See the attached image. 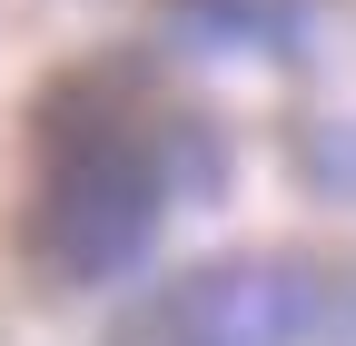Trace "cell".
<instances>
[{"label": "cell", "mask_w": 356, "mask_h": 346, "mask_svg": "<svg viewBox=\"0 0 356 346\" xmlns=\"http://www.w3.org/2000/svg\"><path fill=\"white\" fill-rule=\"evenodd\" d=\"M178 188V129L119 69H79L40 99L30 139V257L70 287H99L139 267V247L168 218Z\"/></svg>", "instance_id": "1"}, {"label": "cell", "mask_w": 356, "mask_h": 346, "mask_svg": "<svg viewBox=\"0 0 356 346\" xmlns=\"http://www.w3.org/2000/svg\"><path fill=\"white\" fill-rule=\"evenodd\" d=\"M317 327V287L287 257H218L149 287L109 327V346H297Z\"/></svg>", "instance_id": "2"}]
</instances>
